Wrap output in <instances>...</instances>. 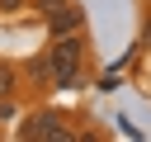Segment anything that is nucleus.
<instances>
[{
	"instance_id": "obj_1",
	"label": "nucleus",
	"mask_w": 151,
	"mask_h": 142,
	"mask_svg": "<svg viewBox=\"0 0 151 142\" xmlns=\"http://www.w3.org/2000/svg\"><path fill=\"white\" fill-rule=\"evenodd\" d=\"M47 66H52V85H76L80 80V38H71V33H57V47H52V57H47Z\"/></svg>"
},
{
	"instance_id": "obj_2",
	"label": "nucleus",
	"mask_w": 151,
	"mask_h": 142,
	"mask_svg": "<svg viewBox=\"0 0 151 142\" xmlns=\"http://www.w3.org/2000/svg\"><path fill=\"white\" fill-rule=\"evenodd\" d=\"M24 137L33 142V137H47V142H71L76 133L66 128V118H57V114H38L28 128H24Z\"/></svg>"
},
{
	"instance_id": "obj_3",
	"label": "nucleus",
	"mask_w": 151,
	"mask_h": 142,
	"mask_svg": "<svg viewBox=\"0 0 151 142\" xmlns=\"http://www.w3.org/2000/svg\"><path fill=\"white\" fill-rule=\"evenodd\" d=\"M47 19H52V33H71V28H80V9H76V5H57Z\"/></svg>"
},
{
	"instance_id": "obj_4",
	"label": "nucleus",
	"mask_w": 151,
	"mask_h": 142,
	"mask_svg": "<svg viewBox=\"0 0 151 142\" xmlns=\"http://www.w3.org/2000/svg\"><path fill=\"white\" fill-rule=\"evenodd\" d=\"M14 80H19V71H14L9 62H0V99H5L9 90H14Z\"/></svg>"
},
{
	"instance_id": "obj_5",
	"label": "nucleus",
	"mask_w": 151,
	"mask_h": 142,
	"mask_svg": "<svg viewBox=\"0 0 151 142\" xmlns=\"http://www.w3.org/2000/svg\"><path fill=\"white\" fill-rule=\"evenodd\" d=\"M38 5H42V14H52V9H57V5H66V0H38Z\"/></svg>"
},
{
	"instance_id": "obj_6",
	"label": "nucleus",
	"mask_w": 151,
	"mask_h": 142,
	"mask_svg": "<svg viewBox=\"0 0 151 142\" xmlns=\"http://www.w3.org/2000/svg\"><path fill=\"white\" fill-rule=\"evenodd\" d=\"M0 9L9 14V9H24V0H0Z\"/></svg>"
}]
</instances>
